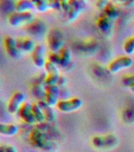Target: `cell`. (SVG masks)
I'll list each match as a JSON object with an SVG mask.
<instances>
[{
  "label": "cell",
  "mask_w": 134,
  "mask_h": 152,
  "mask_svg": "<svg viewBox=\"0 0 134 152\" xmlns=\"http://www.w3.org/2000/svg\"><path fill=\"white\" fill-rule=\"evenodd\" d=\"M3 45L5 50L9 57L13 59H18L21 56L22 52L17 48L16 38L11 36H7L3 40Z\"/></svg>",
  "instance_id": "obj_6"
},
{
  "label": "cell",
  "mask_w": 134,
  "mask_h": 152,
  "mask_svg": "<svg viewBox=\"0 0 134 152\" xmlns=\"http://www.w3.org/2000/svg\"><path fill=\"white\" fill-rule=\"evenodd\" d=\"M33 113L35 119L36 124L42 123L45 121V116L43 109L38 103H33Z\"/></svg>",
  "instance_id": "obj_22"
},
{
  "label": "cell",
  "mask_w": 134,
  "mask_h": 152,
  "mask_svg": "<svg viewBox=\"0 0 134 152\" xmlns=\"http://www.w3.org/2000/svg\"><path fill=\"white\" fill-rule=\"evenodd\" d=\"M25 29L32 37H41L47 33V26L46 22L43 20L35 18L33 21L25 26Z\"/></svg>",
  "instance_id": "obj_4"
},
{
  "label": "cell",
  "mask_w": 134,
  "mask_h": 152,
  "mask_svg": "<svg viewBox=\"0 0 134 152\" xmlns=\"http://www.w3.org/2000/svg\"><path fill=\"white\" fill-rule=\"evenodd\" d=\"M65 35L59 28H53L47 34V45L51 52L58 53L63 48Z\"/></svg>",
  "instance_id": "obj_2"
},
{
  "label": "cell",
  "mask_w": 134,
  "mask_h": 152,
  "mask_svg": "<svg viewBox=\"0 0 134 152\" xmlns=\"http://www.w3.org/2000/svg\"><path fill=\"white\" fill-rule=\"evenodd\" d=\"M16 40L17 48L22 53L23 52L32 53L36 46L35 41L31 37H20L16 38Z\"/></svg>",
  "instance_id": "obj_14"
},
{
  "label": "cell",
  "mask_w": 134,
  "mask_h": 152,
  "mask_svg": "<svg viewBox=\"0 0 134 152\" xmlns=\"http://www.w3.org/2000/svg\"><path fill=\"white\" fill-rule=\"evenodd\" d=\"M17 114L21 119L28 124H35V119L33 113V104L28 102H24L19 109Z\"/></svg>",
  "instance_id": "obj_9"
},
{
  "label": "cell",
  "mask_w": 134,
  "mask_h": 152,
  "mask_svg": "<svg viewBox=\"0 0 134 152\" xmlns=\"http://www.w3.org/2000/svg\"><path fill=\"white\" fill-rule=\"evenodd\" d=\"M122 83L126 87H131L134 84V75L124 77L122 78Z\"/></svg>",
  "instance_id": "obj_29"
},
{
  "label": "cell",
  "mask_w": 134,
  "mask_h": 152,
  "mask_svg": "<svg viewBox=\"0 0 134 152\" xmlns=\"http://www.w3.org/2000/svg\"><path fill=\"white\" fill-rule=\"evenodd\" d=\"M92 143L97 148H110L118 144V138L114 135L106 136H96L92 140Z\"/></svg>",
  "instance_id": "obj_8"
},
{
  "label": "cell",
  "mask_w": 134,
  "mask_h": 152,
  "mask_svg": "<svg viewBox=\"0 0 134 152\" xmlns=\"http://www.w3.org/2000/svg\"><path fill=\"white\" fill-rule=\"evenodd\" d=\"M97 27L103 33H108L111 30L113 26V21L108 18L104 14H102L99 16L96 21Z\"/></svg>",
  "instance_id": "obj_17"
},
{
  "label": "cell",
  "mask_w": 134,
  "mask_h": 152,
  "mask_svg": "<svg viewBox=\"0 0 134 152\" xmlns=\"http://www.w3.org/2000/svg\"><path fill=\"white\" fill-rule=\"evenodd\" d=\"M124 51L127 55H132L134 52V41L133 38H130L124 45Z\"/></svg>",
  "instance_id": "obj_26"
},
{
  "label": "cell",
  "mask_w": 134,
  "mask_h": 152,
  "mask_svg": "<svg viewBox=\"0 0 134 152\" xmlns=\"http://www.w3.org/2000/svg\"><path fill=\"white\" fill-rule=\"evenodd\" d=\"M29 140L31 143L35 147L44 151H49L51 149V135L47 132H43L42 131L34 128L30 132Z\"/></svg>",
  "instance_id": "obj_1"
},
{
  "label": "cell",
  "mask_w": 134,
  "mask_h": 152,
  "mask_svg": "<svg viewBox=\"0 0 134 152\" xmlns=\"http://www.w3.org/2000/svg\"><path fill=\"white\" fill-rule=\"evenodd\" d=\"M84 1L81 0H69L70 10L66 14L69 21H75L84 9Z\"/></svg>",
  "instance_id": "obj_12"
},
{
  "label": "cell",
  "mask_w": 134,
  "mask_h": 152,
  "mask_svg": "<svg viewBox=\"0 0 134 152\" xmlns=\"http://www.w3.org/2000/svg\"><path fill=\"white\" fill-rule=\"evenodd\" d=\"M123 6L125 7H132L134 6V0H129L127 2L123 4Z\"/></svg>",
  "instance_id": "obj_34"
},
{
  "label": "cell",
  "mask_w": 134,
  "mask_h": 152,
  "mask_svg": "<svg viewBox=\"0 0 134 152\" xmlns=\"http://www.w3.org/2000/svg\"><path fill=\"white\" fill-rule=\"evenodd\" d=\"M35 8L39 12H45L49 9L48 0H32Z\"/></svg>",
  "instance_id": "obj_23"
},
{
  "label": "cell",
  "mask_w": 134,
  "mask_h": 152,
  "mask_svg": "<svg viewBox=\"0 0 134 152\" xmlns=\"http://www.w3.org/2000/svg\"><path fill=\"white\" fill-rule=\"evenodd\" d=\"M83 102L80 98H72V99H64L59 101L57 107L58 109L64 113H70L78 110L81 107Z\"/></svg>",
  "instance_id": "obj_7"
},
{
  "label": "cell",
  "mask_w": 134,
  "mask_h": 152,
  "mask_svg": "<svg viewBox=\"0 0 134 152\" xmlns=\"http://www.w3.org/2000/svg\"><path fill=\"white\" fill-rule=\"evenodd\" d=\"M61 1V6L62 10H63L66 14H67L70 10V3H69V0H60Z\"/></svg>",
  "instance_id": "obj_31"
},
{
  "label": "cell",
  "mask_w": 134,
  "mask_h": 152,
  "mask_svg": "<svg viewBox=\"0 0 134 152\" xmlns=\"http://www.w3.org/2000/svg\"><path fill=\"white\" fill-rule=\"evenodd\" d=\"M66 82H67V80H66V78H65L64 76H61V75H60V78H59V82H58V84H57V85L59 86L60 88L64 87V86H65L66 84Z\"/></svg>",
  "instance_id": "obj_32"
},
{
  "label": "cell",
  "mask_w": 134,
  "mask_h": 152,
  "mask_svg": "<svg viewBox=\"0 0 134 152\" xmlns=\"http://www.w3.org/2000/svg\"><path fill=\"white\" fill-rule=\"evenodd\" d=\"M60 78V75L53 74V75H47L45 78V85L46 86H54L58 84L59 79Z\"/></svg>",
  "instance_id": "obj_24"
},
{
  "label": "cell",
  "mask_w": 134,
  "mask_h": 152,
  "mask_svg": "<svg viewBox=\"0 0 134 152\" xmlns=\"http://www.w3.org/2000/svg\"><path fill=\"white\" fill-rule=\"evenodd\" d=\"M48 61L51 62V63L54 64L57 66H60V64H61V56H60L59 53L51 52L48 56Z\"/></svg>",
  "instance_id": "obj_27"
},
{
  "label": "cell",
  "mask_w": 134,
  "mask_h": 152,
  "mask_svg": "<svg viewBox=\"0 0 134 152\" xmlns=\"http://www.w3.org/2000/svg\"><path fill=\"white\" fill-rule=\"evenodd\" d=\"M45 70L47 72V75H53V74H58L59 71H58V66L54 64L51 63L47 60L45 64Z\"/></svg>",
  "instance_id": "obj_25"
},
{
  "label": "cell",
  "mask_w": 134,
  "mask_h": 152,
  "mask_svg": "<svg viewBox=\"0 0 134 152\" xmlns=\"http://www.w3.org/2000/svg\"><path fill=\"white\" fill-rule=\"evenodd\" d=\"M81 1H84V0H81Z\"/></svg>",
  "instance_id": "obj_39"
},
{
  "label": "cell",
  "mask_w": 134,
  "mask_h": 152,
  "mask_svg": "<svg viewBox=\"0 0 134 152\" xmlns=\"http://www.w3.org/2000/svg\"><path fill=\"white\" fill-rule=\"evenodd\" d=\"M59 55H60V56H61V64H60V66L63 67V68H66V67L70 64V51L68 48H63L59 52Z\"/></svg>",
  "instance_id": "obj_21"
},
{
  "label": "cell",
  "mask_w": 134,
  "mask_h": 152,
  "mask_svg": "<svg viewBox=\"0 0 134 152\" xmlns=\"http://www.w3.org/2000/svg\"><path fill=\"white\" fill-rule=\"evenodd\" d=\"M133 41H134V37H133Z\"/></svg>",
  "instance_id": "obj_38"
},
{
  "label": "cell",
  "mask_w": 134,
  "mask_h": 152,
  "mask_svg": "<svg viewBox=\"0 0 134 152\" xmlns=\"http://www.w3.org/2000/svg\"><path fill=\"white\" fill-rule=\"evenodd\" d=\"M34 15L31 11L17 12L14 11L8 15L7 20L8 23L12 27H20L22 26H27L31 21L34 20Z\"/></svg>",
  "instance_id": "obj_3"
},
{
  "label": "cell",
  "mask_w": 134,
  "mask_h": 152,
  "mask_svg": "<svg viewBox=\"0 0 134 152\" xmlns=\"http://www.w3.org/2000/svg\"><path fill=\"white\" fill-rule=\"evenodd\" d=\"M48 5H49V9L55 10H62L60 0H48Z\"/></svg>",
  "instance_id": "obj_28"
},
{
  "label": "cell",
  "mask_w": 134,
  "mask_h": 152,
  "mask_svg": "<svg viewBox=\"0 0 134 152\" xmlns=\"http://www.w3.org/2000/svg\"><path fill=\"white\" fill-rule=\"evenodd\" d=\"M133 65V59L129 56L119 57L114 59L108 66L109 71L111 73H117L123 68H129Z\"/></svg>",
  "instance_id": "obj_11"
},
{
  "label": "cell",
  "mask_w": 134,
  "mask_h": 152,
  "mask_svg": "<svg viewBox=\"0 0 134 152\" xmlns=\"http://www.w3.org/2000/svg\"><path fill=\"white\" fill-rule=\"evenodd\" d=\"M0 152H6V146L0 145Z\"/></svg>",
  "instance_id": "obj_36"
},
{
  "label": "cell",
  "mask_w": 134,
  "mask_h": 152,
  "mask_svg": "<svg viewBox=\"0 0 134 152\" xmlns=\"http://www.w3.org/2000/svg\"><path fill=\"white\" fill-rule=\"evenodd\" d=\"M14 8L15 11L28 12L35 8V6L32 0H17L14 2Z\"/></svg>",
  "instance_id": "obj_19"
},
{
  "label": "cell",
  "mask_w": 134,
  "mask_h": 152,
  "mask_svg": "<svg viewBox=\"0 0 134 152\" xmlns=\"http://www.w3.org/2000/svg\"><path fill=\"white\" fill-rule=\"evenodd\" d=\"M113 1H114L116 2H118V3H122L123 5L124 3L127 2V1H129V0H113Z\"/></svg>",
  "instance_id": "obj_35"
},
{
  "label": "cell",
  "mask_w": 134,
  "mask_h": 152,
  "mask_svg": "<svg viewBox=\"0 0 134 152\" xmlns=\"http://www.w3.org/2000/svg\"><path fill=\"white\" fill-rule=\"evenodd\" d=\"M18 126L14 124L0 123V135L14 136L18 132Z\"/></svg>",
  "instance_id": "obj_18"
},
{
  "label": "cell",
  "mask_w": 134,
  "mask_h": 152,
  "mask_svg": "<svg viewBox=\"0 0 134 152\" xmlns=\"http://www.w3.org/2000/svg\"><path fill=\"white\" fill-rule=\"evenodd\" d=\"M37 103L43 111V113H44L45 116V121L51 124L52 122H54L55 121V118H56V115H55V112L54 111V109H52V107L50 106L44 100L43 101H39Z\"/></svg>",
  "instance_id": "obj_16"
},
{
  "label": "cell",
  "mask_w": 134,
  "mask_h": 152,
  "mask_svg": "<svg viewBox=\"0 0 134 152\" xmlns=\"http://www.w3.org/2000/svg\"><path fill=\"white\" fill-rule=\"evenodd\" d=\"M32 59L34 65L39 68L44 67L46 64V58H45V48L42 45H36L35 49L32 52Z\"/></svg>",
  "instance_id": "obj_13"
},
{
  "label": "cell",
  "mask_w": 134,
  "mask_h": 152,
  "mask_svg": "<svg viewBox=\"0 0 134 152\" xmlns=\"http://www.w3.org/2000/svg\"><path fill=\"white\" fill-rule=\"evenodd\" d=\"M45 78H39L33 83V87H32V92L33 95L37 98L39 101H43L45 100Z\"/></svg>",
  "instance_id": "obj_15"
},
{
  "label": "cell",
  "mask_w": 134,
  "mask_h": 152,
  "mask_svg": "<svg viewBox=\"0 0 134 152\" xmlns=\"http://www.w3.org/2000/svg\"><path fill=\"white\" fill-rule=\"evenodd\" d=\"M130 90H132L133 92H134V84L132 86H131V87H130Z\"/></svg>",
  "instance_id": "obj_37"
},
{
  "label": "cell",
  "mask_w": 134,
  "mask_h": 152,
  "mask_svg": "<svg viewBox=\"0 0 134 152\" xmlns=\"http://www.w3.org/2000/svg\"><path fill=\"white\" fill-rule=\"evenodd\" d=\"M25 99L26 96L25 93L21 91L14 92L7 102V109L8 113L10 114L17 113L21 105L23 104L24 102H25Z\"/></svg>",
  "instance_id": "obj_5"
},
{
  "label": "cell",
  "mask_w": 134,
  "mask_h": 152,
  "mask_svg": "<svg viewBox=\"0 0 134 152\" xmlns=\"http://www.w3.org/2000/svg\"><path fill=\"white\" fill-rule=\"evenodd\" d=\"M60 97V87L58 85L46 86L45 88V102L50 106L57 105Z\"/></svg>",
  "instance_id": "obj_10"
},
{
  "label": "cell",
  "mask_w": 134,
  "mask_h": 152,
  "mask_svg": "<svg viewBox=\"0 0 134 152\" xmlns=\"http://www.w3.org/2000/svg\"><path fill=\"white\" fill-rule=\"evenodd\" d=\"M103 11H104L103 14H104L105 16L107 17L108 18H110L113 21L119 17V12H118V9L116 8L114 2L111 1H109Z\"/></svg>",
  "instance_id": "obj_20"
},
{
  "label": "cell",
  "mask_w": 134,
  "mask_h": 152,
  "mask_svg": "<svg viewBox=\"0 0 134 152\" xmlns=\"http://www.w3.org/2000/svg\"><path fill=\"white\" fill-rule=\"evenodd\" d=\"M109 0H96V7L98 9L100 10H104Z\"/></svg>",
  "instance_id": "obj_30"
},
{
  "label": "cell",
  "mask_w": 134,
  "mask_h": 152,
  "mask_svg": "<svg viewBox=\"0 0 134 152\" xmlns=\"http://www.w3.org/2000/svg\"><path fill=\"white\" fill-rule=\"evenodd\" d=\"M6 152H17V150L12 145L6 146Z\"/></svg>",
  "instance_id": "obj_33"
}]
</instances>
